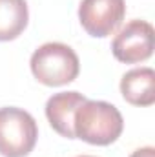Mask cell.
<instances>
[{
	"mask_svg": "<svg viewBox=\"0 0 155 157\" xmlns=\"http://www.w3.org/2000/svg\"><path fill=\"white\" fill-rule=\"evenodd\" d=\"M73 130L75 139H82L84 143L95 146H108L120 137L124 119L113 104L86 99L75 112Z\"/></svg>",
	"mask_w": 155,
	"mask_h": 157,
	"instance_id": "6da1fadb",
	"label": "cell"
},
{
	"mask_svg": "<svg viewBox=\"0 0 155 157\" xmlns=\"http://www.w3.org/2000/svg\"><path fill=\"white\" fill-rule=\"evenodd\" d=\"M31 73L44 86H64L78 77V55L62 42H46L37 48L29 60Z\"/></svg>",
	"mask_w": 155,
	"mask_h": 157,
	"instance_id": "7a4b0ae2",
	"label": "cell"
},
{
	"mask_svg": "<svg viewBox=\"0 0 155 157\" xmlns=\"http://www.w3.org/2000/svg\"><path fill=\"white\" fill-rule=\"evenodd\" d=\"M39 139V126L33 115L22 108H0V155H29Z\"/></svg>",
	"mask_w": 155,
	"mask_h": 157,
	"instance_id": "3957f363",
	"label": "cell"
},
{
	"mask_svg": "<svg viewBox=\"0 0 155 157\" xmlns=\"http://www.w3.org/2000/svg\"><path fill=\"white\" fill-rule=\"evenodd\" d=\"M126 17L124 0H82L78 6V20L84 31L95 39L113 35Z\"/></svg>",
	"mask_w": 155,
	"mask_h": 157,
	"instance_id": "277c9868",
	"label": "cell"
},
{
	"mask_svg": "<svg viewBox=\"0 0 155 157\" xmlns=\"http://www.w3.org/2000/svg\"><path fill=\"white\" fill-rule=\"evenodd\" d=\"M112 51L119 62L139 64L152 57L153 53V26L146 20L128 22L112 42Z\"/></svg>",
	"mask_w": 155,
	"mask_h": 157,
	"instance_id": "5b68a950",
	"label": "cell"
},
{
	"mask_svg": "<svg viewBox=\"0 0 155 157\" xmlns=\"http://www.w3.org/2000/svg\"><path fill=\"white\" fill-rule=\"evenodd\" d=\"M86 101V97L78 91H62L55 93L47 99L46 102V117L49 121L51 128L66 137V139H75V130H73V117L77 108Z\"/></svg>",
	"mask_w": 155,
	"mask_h": 157,
	"instance_id": "8992f818",
	"label": "cell"
},
{
	"mask_svg": "<svg viewBox=\"0 0 155 157\" xmlns=\"http://www.w3.org/2000/svg\"><path fill=\"white\" fill-rule=\"evenodd\" d=\"M120 93L133 106H152L155 102V71L152 68H133L120 78Z\"/></svg>",
	"mask_w": 155,
	"mask_h": 157,
	"instance_id": "52a82bcc",
	"label": "cell"
},
{
	"mask_svg": "<svg viewBox=\"0 0 155 157\" xmlns=\"http://www.w3.org/2000/svg\"><path fill=\"white\" fill-rule=\"evenodd\" d=\"M28 20L26 0H0V42L18 39L28 28Z\"/></svg>",
	"mask_w": 155,
	"mask_h": 157,
	"instance_id": "ba28073f",
	"label": "cell"
},
{
	"mask_svg": "<svg viewBox=\"0 0 155 157\" xmlns=\"http://www.w3.org/2000/svg\"><path fill=\"white\" fill-rule=\"evenodd\" d=\"M130 157H155V148L153 146H144V148H139L135 150Z\"/></svg>",
	"mask_w": 155,
	"mask_h": 157,
	"instance_id": "9c48e42d",
	"label": "cell"
},
{
	"mask_svg": "<svg viewBox=\"0 0 155 157\" xmlns=\"http://www.w3.org/2000/svg\"><path fill=\"white\" fill-rule=\"evenodd\" d=\"M78 157H93V155H78Z\"/></svg>",
	"mask_w": 155,
	"mask_h": 157,
	"instance_id": "30bf717a",
	"label": "cell"
}]
</instances>
